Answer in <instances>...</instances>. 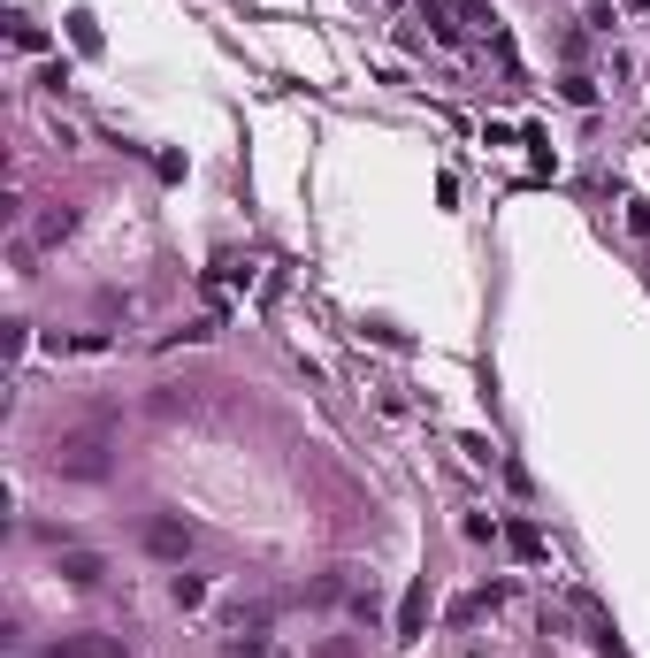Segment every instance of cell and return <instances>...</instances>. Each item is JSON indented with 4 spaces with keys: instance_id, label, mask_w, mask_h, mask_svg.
<instances>
[{
    "instance_id": "5b68a950",
    "label": "cell",
    "mask_w": 650,
    "mask_h": 658,
    "mask_svg": "<svg viewBox=\"0 0 650 658\" xmlns=\"http://www.w3.org/2000/svg\"><path fill=\"white\" fill-rule=\"evenodd\" d=\"M498 605H505V590H498V582H490V590L459 597V605H452V620H482V613H498Z\"/></svg>"
},
{
    "instance_id": "3957f363",
    "label": "cell",
    "mask_w": 650,
    "mask_h": 658,
    "mask_svg": "<svg viewBox=\"0 0 650 658\" xmlns=\"http://www.w3.org/2000/svg\"><path fill=\"white\" fill-rule=\"evenodd\" d=\"M146 551H161V559H184V551H192V528H184V521H146Z\"/></svg>"
},
{
    "instance_id": "8992f818",
    "label": "cell",
    "mask_w": 650,
    "mask_h": 658,
    "mask_svg": "<svg viewBox=\"0 0 650 658\" xmlns=\"http://www.w3.org/2000/svg\"><path fill=\"white\" fill-rule=\"evenodd\" d=\"M62 574L69 582H100L108 567H100V551H62Z\"/></svg>"
},
{
    "instance_id": "6da1fadb",
    "label": "cell",
    "mask_w": 650,
    "mask_h": 658,
    "mask_svg": "<svg viewBox=\"0 0 650 658\" xmlns=\"http://www.w3.org/2000/svg\"><path fill=\"white\" fill-rule=\"evenodd\" d=\"M46 467L54 475H69V483H100L115 467V437H108V421H85V429H54L46 437Z\"/></svg>"
},
{
    "instance_id": "277c9868",
    "label": "cell",
    "mask_w": 650,
    "mask_h": 658,
    "mask_svg": "<svg viewBox=\"0 0 650 658\" xmlns=\"http://www.w3.org/2000/svg\"><path fill=\"white\" fill-rule=\"evenodd\" d=\"M421 620H429V582H413V590H406V605H398V643H413V636H421Z\"/></svg>"
},
{
    "instance_id": "52a82bcc",
    "label": "cell",
    "mask_w": 650,
    "mask_h": 658,
    "mask_svg": "<svg viewBox=\"0 0 650 658\" xmlns=\"http://www.w3.org/2000/svg\"><path fill=\"white\" fill-rule=\"evenodd\" d=\"M505 536H513V551H520V559H543V536H536V528H528V521H513V528H505Z\"/></svg>"
},
{
    "instance_id": "7a4b0ae2",
    "label": "cell",
    "mask_w": 650,
    "mask_h": 658,
    "mask_svg": "<svg viewBox=\"0 0 650 658\" xmlns=\"http://www.w3.org/2000/svg\"><path fill=\"white\" fill-rule=\"evenodd\" d=\"M46 658H130V643L123 636H62Z\"/></svg>"
},
{
    "instance_id": "ba28073f",
    "label": "cell",
    "mask_w": 650,
    "mask_h": 658,
    "mask_svg": "<svg viewBox=\"0 0 650 658\" xmlns=\"http://www.w3.org/2000/svg\"><path fill=\"white\" fill-rule=\"evenodd\" d=\"M69 230H77V215H69V207H62V215H46V222H39V238H46V245H54V238H69Z\"/></svg>"
}]
</instances>
